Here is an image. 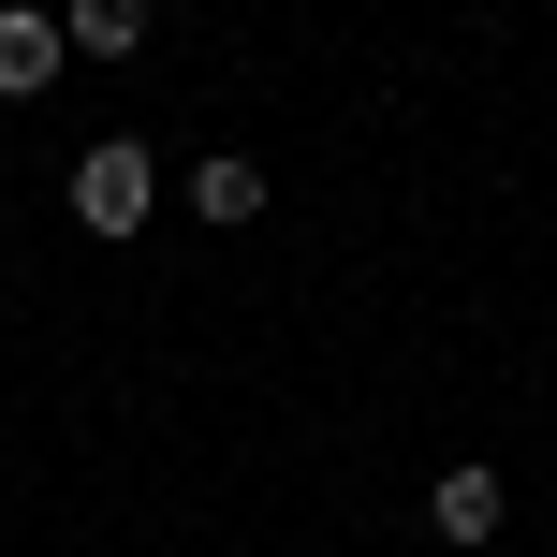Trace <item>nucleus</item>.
Returning a JSON list of instances; mask_svg holds the SVG:
<instances>
[{
  "mask_svg": "<svg viewBox=\"0 0 557 557\" xmlns=\"http://www.w3.org/2000/svg\"><path fill=\"white\" fill-rule=\"evenodd\" d=\"M74 221H88V235H147V221H162V162H147L133 133L88 147V162H74Z\"/></svg>",
  "mask_w": 557,
  "mask_h": 557,
  "instance_id": "1",
  "label": "nucleus"
},
{
  "mask_svg": "<svg viewBox=\"0 0 557 557\" xmlns=\"http://www.w3.org/2000/svg\"><path fill=\"white\" fill-rule=\"evenodd\" d=\"M425 529L441 543H499V470H441L425 484Z\"/></svg>",
  "mask_w": 557,
  "mask_h": 557,
  "instance_id": "2",
  "label": "nucleus"
},
{
  "mask_svg": "<svg viewBox=\"0 0 557 557\" xmlns=\"http://www.w3.org/2000/svg\"><path fill=\"white\" fill-rule=\"evenodd\" d=\"M147 29H162V0H59V45H103V59H133Z\"/></svg>",
  "mask_w": 557,
  "mask_h": 557,
  "instance_id": "3",
  "label": "nucleus"
},
{
  "mask_svg": "<svg viewBox=\"0 0 557 557\" xmlns=\"http://www.w3.org/2000/svg\"><path fill=\"white\" fill-rule=\"evenodd\" d=\"M45 74H59V15L0 0V103H15V88H45Z\"/></svg>",
  "mask_w": 557,
  "mask_h": 557,
  "instance_id": "4",
  "label": "nucleus"
},
{
  "mask_svg": "<svg viewBox=\"0 0 557 557\" xmlns=\"http://www.w3.org/2000/svg\"><path fill=\"white\" fill-rule=\"evenodd\" d=\"M191 221H264V162H235V147H221V162H191Z\"/></svg>",
  "mask_w": 557,
  "mask_h": 557,
  "instance_id": "5",
  "label": "nucleus"
}]
</instances>
